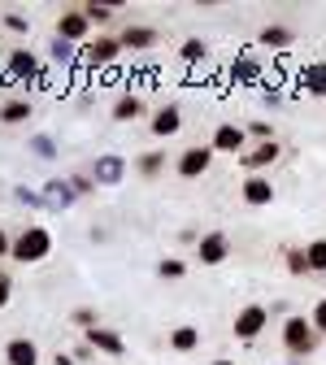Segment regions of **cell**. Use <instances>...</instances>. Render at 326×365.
<instances>
[{
	"mask_svg": "<svg viewBox=\"0 0 326 365\" xmlns=\"http://www.w3.org/2000/svg\"><path fill=\"white\" fill-rule=\"evenodd\" d=\"M70 322H74L78 331H91V327H101V322H96V313H91V309H74V313H70Z\"/></svg>",
	"mask_w": 326,
	"mask_h": 365,
	"instance_id": "cell-33",
	"label": "cell"
},
{
	"mask_svg": "<svg viewBox=\"0 0 326 365\" xmlns=\"http://www.w3.org/2000/svg\"><path fill=\"white\" fill-rule=\"evenodd\" d=\"M118 39H122V53H148V48H153V43H157L161 35H157L153 26H126Z\"/></svg>",
	"mask_w": 326,
	"mask_h": 365,
	"instance_id": "cell-15",
	"label": "cell"
},
{
	"mask_svg": "<svg viewBox=\"0 0 326 365\" xmlns=\"http://www.w3.org/2000/svg\"><path fill=\"white\" fill-rule=\"evenodd\" d=\"M74 200H78V196H74V187H70V178H49V182H44V205H49V209L66 213Z\"/></svg>",
	"mask_w": 326,
	"mask_h": 365,
	"instance_id": "cell-12",
	"label": "cell"
},
{
	"mask_svg": "<svg viewBox=\"0 0 326 365\" xmlns=\"http://www.w3.org/2000/svg\"><path fill=\"white\" fill-rule=\"evenodd\" d=\"M170 348L174 352H196L200 348V331L196 327H174L170 331Z\"/></svg>",
	"mask_w": 326,
	"mask_h": 365,
	"instance_id": "cell-24",
	"label": "cell"
},
{
	"mask_svg": "<svg viewBox=\"0 0 326 365\" xmlns=\"http://www.w3.org/2000/svg\"><path fill=\"white\" fill-rule=\"evenodd\" d=\"M257 39H261V48H274V53H283V48H292V43H296V31H292L287 22H265Z\"/></svg>",
	"mask_w": 326,
	"mask_h": 365,
	"instance_id": "cell-13",
	"label": "cell"
},
{
	"mask_svg": "<svg viewBox=\"0 0 326 365\" xmlns=\"http://www.w3.org/2000/svg\"><path fill=\"white\" fill-rule=\"evenodd\" d=\"M83 344H87L91 352H105V356H126V339H122L118 331H109V327H91V331H83Z\"/></svg>",
	"mask_w": 326,
	"mask_h": 365,
	"instance_id": "cell-6",
	"label": "cell"
},
{
	"mask_svg": "<svg viewBox=\"0 0 326 365\" xmlns=\"http://www.w3.org/2000/svg\"><path fill=\"white\" fill-rule=\"evenodd\" d=\"M14 196H18V205H26V209H49V205H44V192H31L26 182H22V187H14Z\"/></svg>",
	"mask_w": 326,
	"mask_h": 365,
	"instance_id": "cell-32",
	"label": "cell"
},
{
	"mask_svg": "<svg viewBox=\"0 0 326 365\" xmlns=\"http://www.w3.org/2000/svg\"><path fill=\"white\" fill-rule=\"evenodd\" d=\"M265 327H270V309L265 304H244L235 313V339H244V344H253Z\"/></svg>",
	"mask_w": 326,
	"mask_h": 365,
	"instance_id": "cell-3",
	"label": "cell"
},
{
	"mask_svg": "<svg viewBox=\"0 0 326 365\" xmlns=\"http://www.w3.org/2000/svg\"><path fill=\"white\" fill-rule=\"evenodd\" d=\"M135 170H139V178H161V174H165V153H161V148L144 153V157L135 161Z\"/></svg>",
	"mask_w": 326,
	"mask_h": 365,
	"instance_id": "cell-25",
	"label": "cell"
},
{
	"mask_svg": "<svg viewBox=\"0 0 326 365\" xmlns=\"http://www.w3.org/2000/svg\"><path fill=\"white\" fill-rule=\"evenodd\" d=\"M283 348L292 361H305L309 352H317V331H313L309 317H287L283 322Z\"/></svg>",
	"mask_w": 326,
	"mask_h": 365,
	"instance_id": "cell-2",
	"label": "cell"
},
{
	"mask_svg": "<svg viewBox=\"0 0 326 365\" xmlns=\"http://www.w3.org/2000/svg\"><path fill=\"white\" fill-rule=\"evenodd\" d=\"M5 26H9L14 35H26V31H31V18H26V14H5Z\"/></svg>",
	"mask_w": 326,
	"mask_h": 365,
	"instance_id": "cell-35",
	"label": "cell"
},
{
	"mask_svg": "<svg viewBox=\"0 0 326 365\" xmlns=\"http://www.w3.org/2000/svg\"><path fill=\"white\" fill-rule=\"evenodd\" d=\"M74 48H78V43H70V39H53V43H49V57H53L57 66H74V57H78Z\"/></svg>",
	"mask_w": 326,
	"mask_h": 365,
	"instance_id": "cell-28",
	"label": "cell"
},
{
	"mask_svg": "<svg viewBox=\"0 0 326 365\" xmlns=\"http://www.w3.org/2000/svg\"><path fill=\"white\" fill-rule=\"evenodd\" d=\"M278 157H283V144H274V140H265V144H253L244 157H240V165L248 170V174H265Z\"/></svg>",
	"mask_w": 326,
	"mask_h": 365,
	"instance_id": "cell-7",
	"label": "cell"
},
{
	"mask_svg": "<svg viewBox=\"0 0 326 365\" xmlns=\"http://www.w3.org/2000/svg\"><path fill=\"white\" fill-rule=\"evenodd\" d=\"M0 257H14V235L0 231Z\"/></svg>",
	"mask_w": 326,
	"mask_h": 365,
	"instance_id": "cell-39",
	"label": "cell"
},
{
	"mask_svg": "<svg viewBox=\"0 0 326 365\" xmlns=\"http://www.w3.org/2000/svg\"><path fill=\"white\" fill-rule=\"evenodd\" d=\"M292 365H300V361H292Z\"/></svg>",
	"mask_w": 326,
	"mask_h": 365,
	"instance_id": "cell-43",
	"label": "cell"
},
{
	"mask_svg": "<svg viewBox=\"0 0 326 365\" xmlns=\"http://www.w3.org/2000/svg\"><path fill=\"white\" fill-rule=\"evenodd\" d=\"M53 365H74V352H57V356H53Z\"/></svg>",
	"mask_w": 326,
	"mask_h": 365,
	"instance_id": "cell-40",
	"label": "cell"
},
{
	"mask_svg": "<svg viewBox=\"0 0 326 365\" xmlns=\"http://www.w3.org/2000/svg\"><path fill=\"white\" fill-rule=\"evenodd\" d=\"M178 53H183V61H192V66H196V61L209 57V43H205V39H183V48H178Z\"/></svg>",
	"mask_w": 326,
	"mask_h": 365,
	"instance_id": "cell-29",
	"label": "cell"
},
{
	"mask_svg": "<svg viewBox=\"0 0 326 365\" xmlns=\"http://www.w3.org/2000/svg\"><path fill=\"white\" fill-rule=\"evenodd\" d=\"M9 74L22 78V83H35V78H39V57H35L31 48H14V53H9Z\"/></svg>",
	"mask_w": 326,
	"mask_h": 365,
	"instance_id": "cell-16",
	"label": "cell"
},
{
	"mask_svg": "<svg viewBox=\"0 0 326 365\" xmlns=\"http://www.w3.org/2000/svg\"><path fill=\"white\" fill-rule=\"evenodd\" d=\"M265 105L278 109V105H283V91H278V87H265Z\"/></svg>",
	"mask_w": 326,
	"mask_h": 365,
	"instance_id": "cell-38",
	"label": "cell"
},
{
	"mask_svg": "<svg viewBox=\"0 0 326 365\" xmlns=\"http://www.w3.org/2000/svg\"><path fill=\"white\" fill-rule=\"evenodd\" d=\"M109 113H113V122H135V118H144V101H139L135 91H122Z\"/></svg>",
	"mask_w": 326,
	"mask_h": 365,
	"instance_id": "cell-20",
	"label": "cell"
},
{
	"mask_svg": "<svg viewBox=\"0 0 326 365\" xmlns=\"http://www.w3.org/2000/svg\"><path fill=\"white\" fill-rule=\"evenodd\" d=\"M91 35V22L83 18V9H66L57 18V39H70V43H83Z\"/></svg>",
	"mask_w": 326,
	"mask_h": 365,
	"instance_id": "cell-11",
	"label": "cell"
},
{
	"mask_svg": "<svg viewBox=\"0 0 326 365\" xmlns=\"http://www.w3.org/2000/svg\"><path fill=\"white\" fill-rule=\"evenodd\" d=\"M0 26H5V18H0Z\"/></svg>",
	"mask_w": 326,
	"mask_h": 365,
	"instance_id": "cell-42",
	"label": "cell"
},
{
	"mask_svg": "<svg viewBox=\"0 0 326 365\" xmlns=\"http://www.w3.org/2000/svg\"><path fill=\"white\" fill-rule=\"evenodd\" d=\"M91 174H96V182H105V187H118V182L126 178V161H122V157H113V153H105V157H96Z\"/></svg>",
	"mask_w": 326,
	"mask_h": 365,
	"instance_id": "cell-14",
	"label": "cell"
},
{
	"mask_svg": "<svg viewBox=\"0 0 326 365\" xmlns=\"http://www.w3.org/2000/svg\"><path fill=\"white\" fill-rule=\"evenodd\" d=\"M118 53H122V39L96 35V39H87V48H83V61H87V66H109V61H118Z\"/></svg>",
	"mask_w": 326,
	"mask_h": 365,
	"instance_id": "cell-9",
	"label": "cell"
},
{
	"mask_svg": "<svg viewBox=\"0 0 326 365\" xmlns=\"http://www.w3.org/2000/svg\"><path fill=\"white\" fill-rule=\"evenodd\" d=\"M305 261H309V274H326V240L305 244Z\"/></svg>",
	"mask_w": 326,
	"mask_h": 365,
	"instance_id": "cell-26",
	"label": "cell"
},
{
	"mask_svg": "<svg viewBox=\"0 0 326 365\" xmlns=\"http://www.w3.org/2000/svg\"><path fill=\"white\" fill-rule=\"evenodd\" d=\"M31 113H35V109H31V101H22V96H14V101L0 105V122H5V126H22Z\"/></svg>",
	"mask_w": 326,
	"mask_h": 365,
	"instance_id": "cell-21",
	"label": "cell"
},
{
	"mask_svg": "<svg viewBox=\"0 0 326 365\" xmlns=\"http://www.w3.org/2000/svg\"><path fill=\"white\" fill-rule=\"evenodd\" d=\"M178 126H183L178 105H161V109L153 113V135H157V140H170V135H178Z\"/></svg>",
	"mask_w": 326,
	"mask_h": 365,
	"instance_id": "cell-17",
	"label": "cell"
},
{
	"mask_svg": "<svg viewBox=\"0 0 326 365\" xmlns=\"http://www.w3.org/2000/svg\"><path fill=\"white\" fill-rule=\"evenodd\" d=\"M49 252H53V231L49 226H26L22 235H14V261H22V265H35Z\"/></svg>",
	"mask_w": 326,
	"mask_h": 365,
	"instance_id": "cell-1",
	"label": "cell"
},
{
	"mask_svg": "<svg viewBox=\"0 0 326 365\" xmlns=\"http://www.w3.org/2000/svg\"><path fill=\"white\" fill-rule=\"evenodd\" d=\"M157 274H161V279H170V283H178V279H188V261L161 257V261H157Z\"/></svg>",
	"mask_w": 326,
	"mask_h": 365,
	"instance_id": "cell-27",
	"label": "cell"
},
{
	"mask_svg": "<svg viewBox=\"0 0 326 365\" xmlns=\"http://www.w3.org/2000/svg\"><path fill=\"white\" fill-rule=\"evenodd\" d=\"M196 257H200V265H222V261L230 257V235H222V231H209V235H200V244H196Z\"/></svg>",
	"mask_w": 326,
	"mask_h": 365,
	"instance_id": "cell-8",
	"label": "cell"
},
{
	"mask_svg": "<svg viewBox=\"0 0 326 365\" xmlns=\"http://www.w3.org/2000/svg\"><path fill=\"white\" fill-rule=\"evenodd\" d=\"M213 365H235V361H230V356H218V361H213Z\"/></svg>",
	"mask_w": 326,
	"mask_h": 365,
	"instance_id": "cell-41",
	"label": "cell"
},
{
	"mask_svg": "<svg viewBox=\"0 0 326 365\" xmlns=\"http://www.w3.org/2000/svg\"><path fill=\"white\" fill-rule=\"evenodd\" d=\"M9 296H14V279H9V274H5V269H0V309H5V304H9Z\"/></svg>",
	"mask_w": 326,
	"mask_h": 365,
	"instance_id": "cell-37",
	"label": "cell"
},
{
	"mask_svg": "<svg viewBox=\"0 0 326 365\" xmlns=\"http://www.w3.org/2000/svg\"><path fill=\"white\" fill-rule=\"evenodd\" d=\"M230 74H235V83H257L261 78V61L253 53H240L235 61H230Z\"/></svg>",
	"mask_w": 326,
	"mask_h": 365,
	"instance_id": "cell-23",
	"label": "cell"
},
{
	"mask_svg": "<svg viewBox=\"0 0 326 365\" xmlns=\"http://www.w3.org/2000/svg\"><path fill=\"white\" fill-rule=\"evenodd\" d=\"M244 205H253V209L274 205V182H270V174H248L244 178Z\"/></svg>",
	"mask_w": 326,
	"mask_h": 365,
	"instance_id": "cell-10",
	"label": "cell"
},
{
	"mask_svg": "<svg viewBox=\"0 0 326 365\" xmlns=\"http://www.w3.org/2000/svg\"><path fill=\"white\" fill-rule=\"evenodd\" d=\"M283 261H287V269L296 274V279H300V274H309V261H305V248H283Z\"/></svg>",
	"mask_w": 326,
	"mask_h": 365,
	"instance_id": "cell-31",
	"label": "cell"
},
{
	"mask_svg": "<svg viewBox=\"0 0 326 365\" xmlns=\"http://www.w3.org/2000/svg\"><path fill=\"white\" fill-rule=\"evenodd\" d=\"M5 361H9V365H39V348H35L26 335H18V339L5 344Z\"/></svg>",
	"mask_w": 326,
	"mask_h": 365,
	"instance_id": "cell-18",
	"label": "cell"
},
{
	"mask_svg": "<svg viewBox=\"0 0 326 365\" xmlns=\"http://www.w3.org/2000/svg\"><path fill=\"white\" fill-rule=\"evenodd\" d=\"M209 148H213V153H235V157H244V153H248V130L235 126V122H222V126L213 130Z\"/></svg>",
	"mask_w": 326,
	"mask_h": 365,
	"instance_id": "cell-5",
	"label": "cell"
},
{
	"mask_svg": "<svg viewBox=\"0 0 326 365\" xmlns=\"http://www.w3.org/2000/svg\"><path fill=\"white\" fill-rule=\"evenodd\" d=\"M309 322H313V331H317V335H326V296H322V300L313 304V313H309Z\"/></svg>",
	"mask_w": 326,
	"mask_h": 365,
	"instance_id": "cell-34",
	"label": "cell"
},
{
	"mask_svg": "<svg viewBox=\"0 0 326 365\" xmlns=\"http://www.w3.org/2000/svg\"><path fill=\"white\" fill-rule=\"evenodd\" d=\"M300 83H305L309 96H326V61L305 66V70H300Z\"/></svg>",
	"mask_w": 326,
	"mask_h": 365,
	"instance_id": "cell-22",
	"label": "cell"
},
{
	"mask_svg": "<svg viewBox=\"0 0 326 365\" xmlns=\"http://www.w3.org/2000/svg\"><path fill=\"white\" fill-rule=\"evenodd\" d=\"M31 153L39 161H53L57 157V144H53V135H31Z\"/></svg>",
	"mask_w": 326,
	"mask_h": 365,
	"instance_id": "cell-30",
	"label": "cell"
},
{
	"mask_svg": "<svg viewBox=\"0 0 326 365\" xmlns=\"http://www.w3.org/2000/svg\"><path fill=\"white\" fill-rule=\"evenodd\" d=\"M70 187H74V196H87L91 187H96V178H87V174H70Z\"/></svg>",
	"mask_w": 326,
	"mask_h": 365,
	"instance_id": "cell-36",
	"label": "cell"
},
{
	"mask_svg": "<svg viewBox=\"0 0 326 365\" xmlns=\"http://www.w3.org/2000/svg\"><path fill=\"white\" fill-rule=\"evenodd\" d=\"M209 165H213V148L209 144H192V148H183L178 153V178H205L209 174Z\"/></svg>",
	"mask_w": 326,
	"mask_h": 365,
	"instance_id": "cell-4",
	"label": "cell"
},
{
	"mask_svg": "<svg viewBox=\"0 0 326 365\" xmlns=\"http://www.w3.org/2000/svg\"><path fill=\"white\" fill-rule=\"evenodd\" d=\"M118 5H122V0H87V5H78V9H83V18L91 26H109L113 14H118Z\"/></svg>",
	"mask_w": 326,
	"mask_h": 365,
	"instance_id": "cell-19",
	"label": "cell"
}]
</instances>
